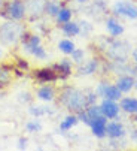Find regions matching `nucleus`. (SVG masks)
I'll return each instance as SVG.
<instances>
[{
    "label": "nucleus",
    "mask_w": 137,
    "mask_h": 151,
    "mask_svg": "<svg viewBox=\"0 0 137 151\" xmlns=\"http://www.w3.org/2000/svg\"><path fill=\"white\" fill-rule=\"evenodd\" d=\"M96 97H97V96H94V94L85 96V94H82L81 91H76V90L68 88V90H66V91L63 93L61 102H63L67 108H70V109L82 111V108H85L88 103H93Z\"/></svg>",
    "instance_id": "obj_1"
},
{
    "label": "nucleus",
    "mask_w": 137,
    "mask_h": 151,
    "mask_svg": "<svg viewBox=\"0 0 137 151\" xmlns=\"http://www.w3.org/2000/svg\"><path fill=\"white\" fill-rule=\"evenodd\" d=\"M21 36V27L15 23H6L0 27V40L5 44H14Z\"/></svg>",
    "instance_id": "obj_2"
},
{
    "label": "nucleus",
    "mask_w": 137,
    "mask_h": 151,
    "mask_svg": "<svg viewBox=\"0 0 137 151\" xmlns=\"http://www.w3.org/2000/svg\"><path fill=\"white\" fill-rule=\"evenodd\" d=\"M113 12L119 14V15H125V17L133 18V19L137 18V6L131 2H118V3H115Z\"/></svg>",
    "instance_id": "obj_3"
},
{
    "label": "nucleus",
    "mask_w": 137,
    "mask_h": 151,
    "mask_svg": "<svg viewBox=\"0 0 137 151\" xmlns=\"http://www.w3.org/2000/svg\"><path fill=\"white\" fill-rule=\"evenodd\" d=\"M6 12L11 18L14 19H21L22 17L26 15V6L21 0H12V2L8 3L6 6Z\"/></svg>",
    "instance_id": "obj_4"
},
{
    "label": "nucleus",
    "mask_w": 137,
    "mask_h": 151,
    "mask_svg": "<svg viewBox=\"0 0 137 151\" xmlns=\"http://www.w3.org/2000/svg\"><path fill=\"white\" fill-rule=\"evenodd\" d=\"M100 108H101L103 115L107 117V118H115V117L118 115V111H119V106L113 102V100H110V99L103 100V103H101Z\"/></svg>",
    "instance_id": "obj_5"
},
{
    "label": "nucleus",
    "mask_w": 137,
    "mask_h": 151,
    "mask_svg": "<svg viewBox=\"0 0 137 151\" xmlns=\"http://www.w3.org/2000/svg\"><path fill=\"white\" fill-rule=\"evenodd\" d=\"M91 129H93V133L98 138H103L106 135V118L104 117H97L94 120H91L89 123Z\"/></svg>",
    "instance_id": "obj_6"
},
{
    "label": "nucleus",
    "mask_w": 137,
    "mask_h": 151,
    "mask_svg": "<svg viewBox=\"0 0 137 151\" xmlns=\"http://www.w3.org/2000/svg\"><path fill=\"white\" fill-rule=\"evenodd\" d=\"M106 133L110 136V138H121L124 136V127L119 124V123H110L106 126Z\"/></svg>",
    "instance_id": "obj_7"
},
{
    "label": "nucleus",
    "mask_w": 137,
    "mask_h": 151,
    "mask_svg": "<svg viewBox=\"0 0 137 151\" xmlns=\"http://www.w3.org/2000/svg\"><path fill=\"white\" fill-rule=\"evenodd\" d=\"M106 27H107V32L112 35V36H119L122 32H124V29H122V26L118 23V21H115V19H107V23H106Z\"/></svg>",
    "instance_id": "obj_8"
},
{
    "label": "nucleus",
    "mask_w": 137,
    "mask_h": 151,
    "mask_svg": "<svg viewBox=\"0 0 137 151\" xmlns=\"http://www.w3.org/2000/svg\"><path fill=\"white\" fill-rule=\"evenodd\" d=\"M36 76L40 79V81H55L58 76L57 73L52 70V69H40L36 72Z\"/></svg>",
    "instance_id": "obj_9"
},
{
    "label": "nucleus",
    "mask_w": 137,
    "mask_h": 151,
    "mask_svg": "<svg viewBox=\"0 0 137 151\" xmlns=\"http://www.w3.org/2000/svg\"><path fill=\"white\" fill-rule=\"evenodd\" d=\"M121 108L125 112L137 114V100L136 99H124L122 103H121Z\"/></svg>",
    "instance_id": "obj_10"
},
{
    "label": "nucleus",
    "mask_w": 137,
    "mask_h": 151,
    "mask_svg": "<svg viewBox=\"0 0 137 151\" xmlns=\"http://www.w3.org/2000/svg\"><path fill=\"white\" fill-rule=\"evenodd\" d=\"M37 97L42 99V100H46V102L52 100V99H54V90H52V87H49V85H45V87H42V88L37 91Z\"/></svg>",
    "instance_id": "obj_11"
},
{
    "label": "nucleus",
    "mask_w": 137,
    "mask_h": 151,
    "mask_svg": "<svg viewBox=\"0 0 137 151\" xmlns=\"http://www.w3.org/2000/svg\"><path fill=\"white\" fill-rule=\"evenodd\" d=\"M133 85H134V81L131 76H124L118 81V88L121 91H130L133 88Z\"/></svg>",
    "instance_id": "obj_12"
},
{
    "label": "nucleus",
    "mask_w": 137,
    "mask_h": 151,
    "mask_svg": "<svg viewBox=\"0 0 137 151\" xmlns=\"http://www.w3.org/2000/svg\"><path fill=\"white\" fill-rule=\"evenodd\" d=\"M103 96H106V97L110 99V100H116V99L121 97V90H119L118 87H112V85H109V87H107V85H106Z\"/></svg>",
    "instance_id": "obj_13"
},
{
    "label": "nucleus",
    "mask_w": 137,
    "mask_h": 151,
    "mask_svg": "<svg viewBox=\"0 0 137 151\" xmlns=\"http://www.w3.org/2000/svg\"><path fill=\"white\" fill-rule=\"evenodd\" d=\"M63 30H64V33H66V35H68V36H76V35L81 32L79 26H78L76 23H70V21H67V23H64Z\"/></svg>",
    "instance_id": "obj_14"
},
{
    "label": "nucleus",
    "mask_w": 137,
    "mask_h": 151,
    "mask_svg": "<svg viewBox=\"0 0 137 151\" xmlns=\"http://www.w3.org/2000/svg\"><path fill=\"white\" fill-rule=\"evenodd\" d=\"M54 69L58 70V72H61L63 76H67L68 73H70V70H72V64H70V61H68V60L64 58L63 61H60V64H57Z\"/></svg>",
    "instance_id": "obj_15"
},
{
    "label": "nucleus",
    "mask_w": 137,
    "mask_h": 151,
    "mask_svg": "<svg viewBox=\"0 0 137 151\" xmlns=\"http://www.w3.org/2000/svg\"><path fill=\"white\" fill-rule=\"evenodd\" d=\"M58 48L64 54H72L75 51V44H73L72 40H61L60 44H58Z\"/></svg>",
    "instance_id": "obj_16"
},
{
    "label": "nucleus",
    "mask_w": 137,
    "mask_h": 151,
    "mask_svg": "<svg viewBox=\"0 0 137 151\" xmlns=\"http://www.w3.org/2000/svg\"><path fill=\"white\" fill-rule=\"evenodd\" d=\"M78 123V117H75V115H68V117H66V120L61 123V130H68V129H72L75 124Z\"/></svg>",
    "instance_id": "obj_17"
},
{
    "label": "nucleus",
    "mask_w": 137,
    "mask_h": 151,
    "mask_svg": "<svg viewBox=\"0 0 137 151\" xmlns=\"http://www.w3.org/2000/svg\"><path fill=\"white\" fill-rule=\"evenodd\" d=\"M96 69H97V61L96 60H91L88 64H85L83 68L79 69V72H81V75H89V73L96 72Z\"/></svg>",
    "instance_id": "obj_18"
},
{
    "label": "nucleus",
    "mask_w": 137,
    "mask_h": 151,
    "mask_svg": "<svg viewBox=\"0 0 137 151\" xmlns=\"http://www.w3.org/2000/svg\"><path fill=\"white\" fill-rule=\"evenodd\" d=\"M57 18H58L60 23H67V21H70V18H72V12L68 9H66V8H60V11L57 14Z\"/></svg>",
    "instance_id": "obj_19"
},
{
    "label": "nucleus",
    "mask_w": 137,
    "mask_h": 151,
    "mask_svg": "<svg viewBox=\"0 0 137 151\" xmlns=\"http://www.w3.org/2000/svg\"><path fill=\"white\" fill-rule=\"evenodd\" d=\"M11 82V72L6 68H0V85H6Z\"/></svg>",
    "instance_id": "obj_20"
},
{
    "label": "nucleus",
    "mask_w": 137,
    "mask_h": 151,
    "mask_svg": "<svg viewBox=\"0 0 137 151\" xmlns=\"http://www.w3.org/2000/svg\"><path fill=\"white\" fill-rule=\"evenodd\" d=\"M86 114H88L89 120H94V118H97V117H101L103 112H101V108H100V106H91V108H88Z\"/></svg>",
    "instance_id": "obj_21"
},
{
    "label": "nucleus",
    "mask_w": 137,
    "mask_h": 151,
    "mask_svg": "<svg viewBox=\"0 0 137 151\" xmlns=\"http://www.w3.org/2000/svg\"><path fill=\"white\" fill-rule=\"evenodd\" d=\"M45 11H46L49 15H57L58 11H60V8L54 2H46V3H45Z\"/></svg>",
    "instance_id": "obj_22"
},
{
    "label": "nucleus",
    "mask_w": 137,
    "mask_h": 151,
    "mask_svg": "<svg viewBox=\"0 0 137 151\" xmlns=\"http://www.w3.org/2000/svg\"><path fill=\"white\" fill-rule=\"evenodd\" d=\"M30 52H31L33 55H36L37 58H45V57H46V54H45V51H43V48H42L40 45H37V47L31 48V50H30Z\"/></svg>",
    "instance_id": "obj_23"
},
{
    "label": "nucleus",
    "mask_w": 137,
    "mask_h": 151,
    "mask_svg": "<svg viewBox=\"0 0 137 151\" xmlns=\"http://www.w3.org/2000/svg\"><path fill=\"white\" fill-rule=\"evenodd\" d=\"M72 58H73L76 63H81V61L83 60V51H82V50H75V51L72 52Z\"/></svg>",
    "instance_id": "obj_24"
},
{
    "label": "nucleus",
    "mask_w": 137,
    "mask_h": 151,
    "mask_svg": "<svg viewBox=\"0 0 137 151\" xmlns=\"http://www.w3.org/2000/svg\"><path fill=\"white\" fill-rule=\"evenodd\" d=\"M79 120H81V121H83V123H86V124H89V123H91V120H89V117H88V114H86V112H81V114H79Z\"/></svg>",
    "instance_id": "obj_25"
},
{
    "label": "nucleus",
    "mask_w": 137,
    "mask_h": 151,
    "mask_svg": "<svg viewBox=\"0 0 137 151\" xmlns=\"http://www.w3.org/2000/svg\"><path fill=\"white\" fill-rule=\"evenodd\" d=\"M27 129H29V130H39L40 124H39V123H29V124H27Z\"/></svg>",
    "instance_id": "obj_26"
},
{
    "label": "nucleus",
    "mask_w": 137,
    "mask_h": 151,
    "mask_svg": "<svg viewBox=\"0 0 137 151\" xmlns=\"http://www.w3.org/2000/svg\"><path fill=\"white\" fill-rule=\"evenodd\" d=\"M26 142H27V139H22V138L19 139V148H21V150L26 148Z\"/></svg>",
    "instance_id": "obj_27"
},
{
    "label": "nucleus",
    "mask_w": 137,
    "mask_h": 151,
    "mask_svg": "<svg viewBox=\"0 0 137 151\" xmlns=\"http://www.w3.org/2000/svg\"><path fill=\"white\" fill-rule=\"evenodd\" d=\"M131 139L137 142V130H133V132H131Z\"/></svg>",
    "instance_id": "obj_28"
},
{
    "label": "nucleus",
    "mask_w": 137,
    "mask_h": 151,
    "mask_svg": "<svg viewBox=\"0 0 137 151\" xmlns=\"http://www.w3.org/2000/svg\"><path fill=\"white\" fill-rule=\"evenodd\" d=\"M133 55H134V60H136V63H137V51H134V54H133Z\"/></svg>",
    "instance_id": "obj_29"
},
{
    "label": "nucleus",
    "mask_w": 137,
    "mask_h": 151,
    "mask_svg": "<svg viewBox=\"0 0 137 151\" xmlns=\"http://www.w3.org/2000/svg\"><path fill=\"white\" fill-rule=\"evenodd\" d=\"M3 55V51H2V48H0V57H2Z\"/></svg>",
    "instance_id": "obj_30"
},
{
    "label": "nucleus",
    "mask_w": 137,
    "mask_h": 151,
    "mask_svg": "<svg viewBox=\"0 0 137 151\" xmlns=\"http://www.w3.org/2000/svg\"><path fill=\"white\" fill-rule=\"evenodd\" d=\"M2 3H3V0H0V9H2Z\"/></svg>",
    "instance_id": "obj_31"
},
{
    "label": "nucleus",
    "mask_w": 137,
    "mask_h": 151,
    "mask_svg": "<svg viewBox=\"0 0 137 151\" xmlns=\"http://www.w3.org/2000/svg\"><path fill=\"white\" fill-rule=\"evenodd\" d=\"M78 2H81V3H83V2H86V0H78Z\"/></svg>",
    "instance_id": "obj_32"
},
{
    "label": "nucleus",
    "mask_w": 137,
    "mask_h": 151,
    "mask_svg": "<svg viewBox=\"0 0 137 151\" xmlns=\"http://www.w3.org/2000/svg\"><path fill=\"white\" fill-rule=\"evenodd\" d=\"M134 120H136V121H137V117H136V118H134Z\"/></svg>",
    "instance_id": "obj_33"
},
{
    "label": "nucleus",
    "mask_w": 137,
    "mask_h": 151,
    "mask_svg": "<svg viewBox=\"0 0 137 151\" xmlns=\"http://www.w3.org/2000/svg\"><path fill=\"white\" fill-rule=\"evenodd\" d=\"M136 87H137V82H136Z\"/></svg>",
    "instance_id": "obj_34"
}]
</instances>
